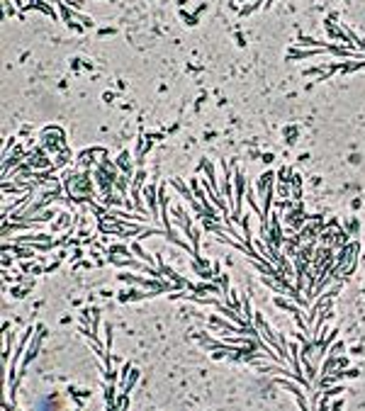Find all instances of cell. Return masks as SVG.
Wrapping results in <instances>:
<instances>
[{"instance_id":"obj_1","label":"cell","mask_w":365,"mask_h":411,"mask_svg":"<svg viewBox=\"0 0 365 411\" xmlns=\"http://www.w3.org/2000/svg\"><path fill=\"white\" fill-rule=\"evenodd\" d=\"M46 336V326L44 324H39V326H34V336H32V345H30V350L24 353V360H22V370L30 363H32L34 358H37V353H39V348H42V341H44Z\"/></svg>"},{"instance_id":"obj_2","label":"cell","mask_w":365,"mask_h":411,"mask_svg":"<svg viewBox=\"0 0 365 411\" xmlns=\"http://www.w3.org/2000/svg\"><path fill=\"white\" fill-rule=\"evenodd\" d=\"M171 214H173V224H176L178 229H180V231H183L190 239V233H192V224H190L188 210H185L183 204H176V207L171 210Z\"/></svg>"},{"instance_id":"obj_3","label":"cell","mask_w":365,"mask_h":411,"mask_svg":"<svg viewBox=\"0 0 365 411\" xmlns=\"http://www.w3.org/2000/svg\"><path fill=\"white\" fill-rule=\"evenodd\" d=\"M144 197L149 200V212L156 217V212H158V197H156V188H154V185H146V188H144Z\"/></svg>"},{"instance_id":"obj_4","label":"cell","mask_w":365,"mask_h":411,"mask_svg":"<svg viewBox=\"0 0 365 411\" xmlns=\"http://www.w3.org/2000/svg\"><path fill=\"white\" fill-rule=\"evenodd\" d=\"M270 185H273V173H270V170H266V173L258 178V183H256V192L263 197V195H266V190L270 188Z\"/></svg>"},{"instance_id":"obj_5","label":"cell","mask_w":365,"mask_h":411,"mask_svg":"<svg viewBox=\"0 0 365 411\" xmlns=\"http://www.w3.org/2000/svg\"><path fill=\"white\" fill-rule=\"evenodd\" d=\"M171 185H173V188H176L178 192L183 195V200H185V202H190V204L195 202V197H192V192H190V190L185 188V185H183V180H180V178H171Z\"/></svg>"},{"instance_id":"obj_6","label":"cell","mask_w":365,"mask_h":411,"mask_svg":"<svg viewBox=\"0 0 365 411\" xmlns=\"http://www.w3.org/2000/svg\"><path fill=\"white\" fill-rule=\"evenodd\" d=\"M273 304H275V307H280V309L290 311V314H302V309H299L297 304H292V302L283 300V297H275V300H273Z\"/></svg>"},{"instance_id":"obj_7","label":"cell","mask_w":365,"mask_h":411,"mask_svg":"<svg viewBox=\"0 0 365 411\" xmlns=\"http://www.w3.org/2000/svg\"><path fill=\"white\" fill-rule=\"evenodd\" d=\"M132 253H134V256H139V258H142V260L146 263V266H151V268H154V258L149 256V253H146L144 248L139 246V241H136V244H132Z\"/></svg>"},{"instance_id":"obj_8","label":"cell","mask_w":365,"mask_h":411,"mask_svg":"<svg viewBox=\"0 0 365 411\" xmlns=\"http://www.w3.org/2000/svg\"><path fill=\"white\" fill-rule=\"evenodd\" d=\"M304 379L310 382V387L314 385V379H317V372H314V363H310L307 358H304Z\"/></svg>"},{"instance_id":"obj_9","label":"cell","mask_w":365,"mask_h":411,"mask_svg":"<svg viewBox=\"0 0 365 411\" xmlns=\"http://www.w3.org/2000/svg\"><path fill=\"white\" fill-rule=\"evenodd\" d=\"M343 392H346V389H343L341 385H336V387L324 389V397H329V399H331V397H339V394H343Z\"/></svg>"},{"instance_id":"obj_10","label":"cell","mask_w":365,"mask_h":411,"mask_svg":"<svg viewBox=\"0 0 365 411\" xmlns=\"http://www.w3.org/2000/svg\"><path fill=\"white\" fill-rule=\"evenodd\" d=\"M12 338H15V334H8V338H5V353H3V360H8V358H10V350H12Z\"/></svg>"},{"instance_id":"obj_11","label":"cell","mask_w":365,"mask_h":411,"mask_svg":"<svg viewBox=\"0 0 365 411\" xmlns=\"http://www.w3.org/2000/svg\"><path fill=\"white\" fill-rule=\"evenodd\" d=\"M68 217H71V214H61V219H59V222L54 224L56 229H66V226H68V222H71V219H68Z\"/></svg>"},{"instance_id":"obj_12","label":"cell","mask_w":365,"mask_h":411,"mask_svg":"<svg viewBox=\"0 0 365 411\" xmlns=\"http://www.w3.org/2000/svg\"><path fill=\"white\" fill-rule=\"evenodd\" d=\"M219 287H221V295H227V292H229V278H227V275H221L219 278Z\"/></svg>"},{"instance_id":"obj_13","label":"cell","mask_w":365,"mask_h":411,"mask_svg":"<svg viewBox=\"0 0 365 411\" xmlns=\"http://www.w3.org/2000/svg\"><path fill=\"white\" fill-rule=\"evenodd\" d=\"M346 365H348V360H346V358H339V360H336V367H346Z\"/></svg>"}]
</instances>
